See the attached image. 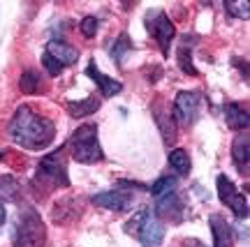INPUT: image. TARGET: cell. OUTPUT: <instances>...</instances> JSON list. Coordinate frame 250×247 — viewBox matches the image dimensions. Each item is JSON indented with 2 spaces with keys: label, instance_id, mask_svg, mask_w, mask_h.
<instances>
[{
  "label": "cell",
  "instance_id": "cell-5",
  "mask_svg": "<svg viewBox=\"0 0 250 247\" xmlns=\"http://www.w3.org/2000/svg\"><path fill=\"white\" fill-rule=\"evenodd\" d=\"M42 180L46 187H67L70 178H67V164H65V148L54 150L51 155H44L40 167H37L35 183Z\"/></svg>",
  "mask_w": 250,
  "mask_h": 247
},
{
  "label": "cell",
  "instance_id": "cell-8",
  "mask_svg": "<svg viewBox=\"0 0 250 247\" xmlns=\"http://www.w3.org/2000/svg\"><path fill=\"white\" fill-rule=\"evenodd\" d=\"M199 106H202V99L197 93L192 90H181L176 99H174V106H171V111H174V118L183 125H192L199 118Z\"/></svg>",
  "mask_w": 250,
  "mask_h": 247
},
{
  "label": "cell",
  "instance_id": "cell-25",
  "mask_svg": "<svg viewBox=\"0 0 250 247\" xmlns=\"http://www.w3.org/2000/svg\"><path fill=\"white\" fill-rule=\"evenodd\" d=\"M42 65L46 67V72H49L51 76H58V74L62 72V65H58V62H56L54 58H51V56H46V53L42 56Z\"/></svg>",
  "mask_w": 250,
  "mask_h": 247
},
{
  "label": "cell",
  "instance_id": "cell-3",
  "mask_svg": "<svg viewBox=\"0 0 250 247\" xmlns=\"http://www.w3.org/2000/svg\"><path fill=\"white\" fill-rule=\"evenodd\" d=\"M12 240H14V247H44L46 227L35 208L21 210L17 224H14Z\"/></svg>",
  "mask_w": 250,
  "mask_h": 247
},
{
  "label": "cell",
  "instance_id": "cell-12",
  "mask_svg": "<svg viewBox=\"0 0 250 247\" xmlns=\"http://www.w3.org/2000/svg\"><path fill=\"white\" fill-rule=\"evenodd\" d=\"M248 155H250L248 134H239V136L234 139V143H232V159H234V167H236V171H239L243 178H248V171H250Z\"/></svg>",
  "mask_w": 250,
  "mask_h": 247
},
{
  "label": "cell",
  "instance_id": "cell-4",
  "mask_svg": "<svg viewBox=\"0 0 250 247\" xmlns=\"http://www.w3.org/2000/svg\"><path fill=\"white\" fill-rule=\"evenodd\" d=\"M125 231L134 236L144 247H158L165 240V224L158 220V215L148 210H139L132 220L125 224Z\"/></svg>",
  "mask_w": 250,
  "mask_h": 247
},
{
  "label": "cell",
  "instance_id": "cell-14",
  "mask_svg": "<svg viewBox=\"0 0 250 247\" xmlns=\"http://www.w3.org/2000/svg\"><path fill=\"white\" fill-rule=\"evenodd\" d=\"M208 227H211V233H213V247H234L232 227L227 224L225 217L211 215L208 217Z\"/></svg>",
  "mask_w": 250,
  "mask_h": 247
},
{
  "label": "cell",
  "instance_id": "cell-23",
  "mask_svg": "<svg viewBox=\"0 0 250 247\" xmlns=\"http://www.w3.org/2000/svg\"><path fill=\"white\" fill-rule=\"evenodd\" d=\"M225 7H227V12L232 14V17H236V19H248L250 17V5L248 2H234V0H229V2H225Z\"/></svg>",
  "mask_w": 250,
  "mask_h": 247
},
{
  "label": "cell",
  "instance_id": "cell-11",
  "mask_svg": "<svg viewBox=\"0 0 250 247\" xmlns=\"http://www.w3.org/2000/svg\"><path fill=\"white\" fill-rule=\"evenodd\" d=\"M46 56H51L58 65H62V67H67V65H74V62L79 60V51L74 49V46L65 44V42H58V39H51L49 44H46L44 49Z\"/></svg>",
  "mask_w": 250,
  "mask_h": 247
},
{
  "label": "cell",
  "instance_id": "cell-15",
  "mask_svg": "<svg viewBox=\"0 0 250 247\" xmlns=\"http://www.w3.org/2000/svg\"><path fill=\"white\" fill-rule=\"evenodd\" d=\"M225 123L229 130L234 132H243V130H248V109L239 102H229V104H225Z\"/></svg>",
  "mask_w": 250,
  "mask_h": 247
},
{
  "label": "cell",
  "instance_id": "cell-10",
  "mask_svg": "<svg viewBox=\"0 0 250 247\" xmlns=\"http://www.w3.org/2000/svg\"><path fill=\"white\" fill-rule=\"evenodd\" d=\"M134 196L130 192H121V190H114V192H102V194L93 196V203L100 206V208H107V210H127L132 206Z\"/></svg>",
  "mask_w": 250,
  "mask_h": 247
},
{
  "label": "cell",
  "instance_id": "cell-24",
  "mask_svg": "<svg viewBox=\"0 0 250 247\" xmlns=\"http://www.w3.org/2000/svg\"><path fill=\"white\" fill-rule=\"evenodd\" d=\"M98 19L95 17H83L81 19V23H79V30H81V35L83 37H95L98 35Z\"/></svg>",
  "mask_w": 250,
  "mask_h": 247
},
{
  "label": "cell",
  "instance_id": "cell-26",
  "mask_svg": "<svg viewBox=\"0 0 250 247\" xmlns=\"http://www.w3.org/2000/svg\"><path fill=\"white\" fill-rule=\"evenodd\" d=\"M5 217H7V212H5V206L0 203V227L5 224Z\"/></svg>",
  "mask_w": 250,
  "mask_h": 247
},
{
  "label": "cell",
  "instance_id": "cell-2",
  "mask_svg": "<svg viewBox=\"0 0 250 247\" xmlns=\"http://www.w3.org/2000/svg\"><path fill=\"white\" fill-rule=\"evenodd\" d=\"M67 146L72 150V157L79 164H95V162L104 159V152H102L98 141V125L95 123L79 125V130H74Z\"/></svg>",
  "mask_w": 250,
  "mask_h": 247
},
{
  "label": "cell",
  "instance_id": "cell-6",
  "mask_svg": "<svg viewBox=\"0 0 250 247\" xmlns=\"http://www.w3.org/2000/svg\"><path fill=\"white\" fill-rule=\"evenodd\" d=\"M146 28L155 37V42L160 44L162 53L169 56V44H171V39H174V35H176V28L171 23V19L162 9H153V12L146 14Z\"/></svg>",
  "mask_w": 250,
  "mask_h": 247
},
{
  "label": "cell",
  "instance_id": "cell-19",
  "mask_svg": "<svg viewBox=\"0 0 250 247\" xmlns=\"http://www.w3.org/2000/svg\"><path fill=\"white\" fill-rule=\"evenodd\" d=\"M176 190V178H171V176H165L160 178V180H155L151 187V194L153 196H165V194H169V192H174Z\"/></svg>",
  "mask_w": 250,
  "mask_h": 247
},
{
  "label": "cell",
  "instance_id": "cell-13",
  "mask_svg": "<svg viewBox=\"0 0 250 247\" xmlns=\"http://www.w3.org/2000/svg\"><path fill=\"white\" fill-rule=\"evenodd\" d=\"M86 74H88L90 79L100 86V90H102V95H104V97H114V95H118V93L123 90V83L116 81V79H111V76H107V74H102V72L98 70L95 60H90V65L86 67Z\"/></svg>",
  "mask_w": 250,
  "mask_h": 247
},
{
  "label": "cell",
  "instance_id": "cell-20",
  "mask_svg": "<svg viewBox=\"0 0 250 247\" xmlns=\"http://www.w3.org/2000/svg\"><path fill=\"white\" fill-rule=\"evenodd\" d=\"M17 192H19V185H17V180H14V178L12 176L0 178V199L12 201V199H17Z\"/></svg>",
  "mask_w": 250,
  "mask_h": 247
},
{
  "label": "cell",
  "instance_id": "cell-7",
  "mask_svg": "<svg viewBox=\"0 0 250 247\" xmlns=\"http://www.w3.org/2000/svg\"><path fill=\"white\" fill-rule=\"evenodd\" d=\"M215 187H218L220 201H223L225 206H229L236 217H248V199L234 187V183L229 178L220 173V176L215 178Z\"/></svg>",
  "mask_w": 250,
  "mask_h": 247
},
{
  "label": "cell",
  "instance_id": "cell-17",
  "mask_svg": "<svg viewBox=\"0 0 250 247\" xmlns=\"http://www.w3.org/2000/svg\"><path fill=\"white\" fill-rule=\"evenodd\" d=\"M19 88L23 90L26 95H37L42 90V76L37 74L35 70H28L21 74V81H19Z\"/></svg>",
  "mask_w": 250,
  "mask_h": 247
},
{
  "label": "cell",
  "instance_id": "cell-18",
  "mask_svg": "<svg viewBox=\"0 0 250 247\" xmlns=\"http://www.w3.org/2000/svg\"><path fill=\"white\" fill-rule=\"evenodd\" d=\"M169 167L174 169L179 176L190 173V155H188L183 148H174L169 152Z\"/></svg>",
  "mask_w": 250,
  "mask_h": 247
},
{
  "label": "cell",
  "instance_id": "cell-16",
  "mask_svg": "<svg viewBox=\"0 0 250 247\" xmlns=\"http://www.w3.org/2000/svg\"><path fill=\"white\" fill-rule=\"evenodd\" d=\"M98 109H100V99L93 97L79 99V102H67V111H70L72 118H86V115L95 114Z\"/></svg>",
  "mask_w": 250,
  "mask_h": 247
},
{
  "label": "cell",
  "instance_id": "cell-9",
  "mask_svg": "<svg viewBox=\"0 0 250 247\" xmlns=\"http://www.w3.org/2000/svg\"><path fill=\"white\" fill-rule=\"evenodd\" d=\"M155 210H158V215L160 217H165V220L169 222H183L188 215V208H186V199L174 190V192H169V194H165L158 199V206H155Z\"/></svg>",
  "mask_w": 250,
  "mask_h": 247
},
{
  "label": "cell",
  "instance_id": "cell-21",
  "mask_svg": "<svg viewBox=\"0 0 250 247\" xmlns=\"http://www.w3.org/2000/svg\"><path fill=\"white\" fill-rule=\"evenodd\" d=\"M179 65H181V70L186 72V74L197 76V70H195V65H192V53H190V46L188 44L179 46Z\"/></svg>",
  "mask_w": 250,
  "mask_h": 247
},
{
  "label": "cell",
  "instance_id": "cell-22",
  "mask_svg": "<svg viewBox=\"0 0 250 247\" xmlns=\"http://www.w3.org/2000/svg\"><path fill=\"white\" fill-rule=\"evenodd\" d=\"M130 49H132V44H130V37H127V35H121L116 42H114V49H111V56H114V60L121 62V60H123V56L130 51Z\"/></svg>",
  "mask_w": 250,
  "mask_h": 247
},
{
  "label": "cell",
  "instance_id": "cell-1",
  "mask_svg": "<svg viewBox=\"0 0 250 247\" xmlns=\"http://www.w3.org/2000/svg\"><path fill=\"white\" fill-rule=\"evenodd\" d=\"M9 136L12 141L26 150H44L51 146L56 136V125L46 115L33 111V106H19L17 114L9 120Z\"/></svg>",
  "mask_w": 250,
  "mask_h": 247
}]
</instances>
